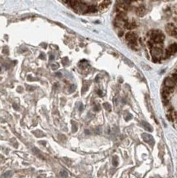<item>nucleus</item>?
Returning <instances> with one entry per match:
<instances>
[{"label": "nucleus", "mask_w": 177, "mask_h": 178, "mask_svg": "<svg viewBox=\"0 0 177 178\" xmlns=\"http://www.w3.org/2000/svg\"><path fill=\"white\" fill-rule=\"evenodd\" d=\"M113 165H114V166L117 165V161L116 160V158H113Z\"/></svg>", "instance_id": "2eb2a0df"}, {"label": "nucleus", "mask_w": 177, "mask_h": 178, "mask_svg": "<svg viewBox=\"0 0 177 178\" xmlns=\"http://www.w3.org/2000/svg\"><path fill=\"white\" fill-rule=\"evenodd\" d=\"M126 39L129 44L131 45V47L134 49H137L138 48V44H137V39L138 36L135 32L133 31H130L126 35Z\"/></svg>", "instance_id": "7ed1b4c3"}, {"label": "nucleus", "mask_w": 177, "mask_h": 178, "mask_svg": "<svg viewBox=\"0 0 177 178\" xmlns=\"http://www.w3.org/2000/svg\"><path fill=\"white\" fill-rule=\"evenodd\" d=\"M175 53H177V44L174 43L169 45V47L167 48L166 50V57L167 58H169L170 56H171L173 54H175Z\"/></svg>", "instance_id": "423d86ee"}, {"label": "nucleus", "mask_w": 177, "mask_h": 178, "mask_svg": "<svg viewBox=\"0 0 177 178\" xmlns=\"http://www.w3.org/2000/svg\"><path fill=\"white\" fill-rule=\"evenodd\" d=\"M103 107L105 108L107 110H108V111H110L111 110V106H110V104H108V103H105V104H103Z\"/></svg>", "instance_id": "f8f14e48"}, {"label": "nucleus", "mask_w": 177, "mask_h": 178, "mask_svg": "<svg viewBox=\"0 0 177 178\" xmlns=\"http://www.w3.org/2000/svg\"><path fill=\"white\" fill-rule=\"evenodd\" d=\"M142 136H143V139H144V140L147 143V144H149L150 146H153L155 141H154L153 137L151 135L147 134V133H144V134L142 135Z\"/></svg>", "instance_id": "0eeeda50"}, {"label": "nucleus", "mask_w": 177, "mask_h": 178, "mask_svg": "<svg viewBox=\"0 0 177 178\" xmlns=\"http://www.w3.org/2000/svg\"><path fill=\"white\" fill-rule=\"evenodd\" d=\"M61 175H62V177H67V172L66 171H62V172H61Z\"/></svg>", "instance_id": "ddd939ff"}, {"label": "nucleus", "mask_w": 177, "mask_h": 178, "mask_svg": "<svg viewBox=\"0 0 177 178\" xmlns=\"http://www.w3.org/2000/svg\"><path fill=\"white\" fill-rule=\"evenodd\" d=\"M142 124H143L144 127L145 128V130L149 131V132L153 131V127H152L151 125L149 124V123H148L147 122H142Z\"/></svg>", "instance_id": "9b49d317"}, {"label": "nucleus", "mask_w": 177, "mask_h": 178, "mask_svg": "<svg viewBox=\"0 0 177 178\" xmlns=\"http://www.w3.org/2000/svg\"><path fill=\"white\" fill-rule=\"evenodd\" d=\"M149 46L151 48V54L154 62L160 61L163 56V50H162V44H155L152 41L149 42Z\"/></svg>", "instance_id": "f257e3e1"}, {"label": "nucleus", "mask_w": 177, "mask_h": 178, "mask_svg": "<svg viewBox=\"0 0 177 178\" xmlns=\"http://www.w3.org/2000/svg\"><path fill=\"white\" fill-rule=\"evenodd\" d=\"M51 66H52V68H53V69H56V68H57V67H58V65H57H57H53V64H52Z\"/></svg>", "instance_id": "4468645a"}, {"label": "nucleus", "mask_w": 177, "mask_h": 178, "mask_svg": "<svg viewBox=\"0 0 177 178\" xmlns=\"http://www.w3.org/2000/svg\"><path fill=\"white\" fill-rule=\"evenodd\" d=\"M67 61H68V59H67V58H65L63 60H62V62H63V64H66V62H67Z\"/></svg>", "instance_id": "dca6fc26"}, {"label": "nucleus", "mask_w": 177, "mask_h": 178, "mask_svg": "<svg viewBox=\"0 0 177 178\" xmlns=\"http://www.w3.org/2000/svg\"><path fill=\"white\" fill-rule=\"evenodd\" d=\"M149 38L155 44H162L165 40V35L160 30H153L149 32Z\"/></svg>", "instance_id": "f03ea898"}, {"label": "nucleus", "mask_w": 177, "mask_h": 178, "mask_svg": "<svg viewBox=\"0 0 177 178\" xmlns=\"http://www.w3.org/2000/svg\"><path fill=\"white\" fill-rule=\"evenodd\" d=\"M137 26L136 23L135 21H127L125 25V27L128 30H133Z\"/></svg>", "instance_id": "9d476101"}, {"label": "nucleus", "mask_w": 177, "mask_h": 178, "mask_svg": "<svg viewBox=\"0 0 177 178\" xmlns=\"http://www.w3.org/2000/svg\"><path fill=\"white\" fill-rule=\"evenodd\" d=\"M40 57H41V59H44V54H41V55H40Z\"/></svg>", "instance_id": "4be33fe9"}, {"label": "nucleus", "mask_w": 177, "mask_h": 178, "mask_svg": "<svg viewBox=\"0 0 177 178\" xmlns=\"http://www.w3.org/2000/svg\"><path fill=\"white\" fill-rule=\"evenodd\" d=\"M176 80L175 79L174 77L172 76H169V77H167L166 78L164 81V85L165 87H167V88H171V89H173L176 84Z\"/></svg>", "instance_id": "39448f33"}, {"label": "nucleus", "mask_w": 177, "mask_h": 178, "mask_svg": "<svg viewBox=\"0 0 177 178\" xmlns=\"http://www.w3.org/2000/svg\"></svg>", "instance_id": "b1692460"}, {"label": "nucleus", "mask_w": 177, "mask_h": 178, "mask_svg": "<svg viewBox=\"0 0 177 178\" xmlns=\"http://www.w3.org/2000/svg\"><path fill=\"white\" fill-rule=\"evenodd\" d=\"M175 22H177V17L175 18Z\"/></svg>", "instance_id": "5701e85b"}, {"label": "nucleus", "mask_w": 177, "mask_h": 178, "mask_svg": "<svg viewBox=\"0 0 177 178\" xmlns=\"http://www.w3.org/2000/svg\"><path fill=\"white\" fill-rule=\"evenodd\" d=\"M174 11H175V13L177 14V4L174 7Z\"/></svg>", "instance_id": "f3484780"}, {"label": "nucleus", "mask_w": 177, "mask_h": 178, "mask_svg": "<svg viewBox=\"0 0 177 178\" xmlns=\"http://www.w3.org/2000/svg\"><path fill=\"white\" fill-rule=\"evenodd\" d=\"M49 59H50V60H53L54 56H53V55H50V58H49Z\"/></svg>", "instance_id": "6ab92c4d"}, {"label": "nucleus", "mask_w": 177, "mask_h": 178, "mask_svg": "<svg viewBox=\"0 0 177 178\" xmlns=\"http://www.w3.org/2000/svg\"><path fill=\"white\" fill-rule=\"evenodd\" d=\"M99 108H100V107H99V106H95V108H94V109L96 110V111H98V110H99Z\"/></svg>", "instance_id": "a211bd4d"}, {"label": "nucleus", "mask_w": 177, "mask_h": 178, "mask_svg": "<svg viewBox=\"0 0 177 178\" xmlns=\"http://www.w3.org/2000/svg\"><path fill=\"white\" fill-rule=\"evenodd\" d=\"M145 13H146V8H144V6H140L136 9V15L139 17H144L145 15Z\"/></svg>", "instance_id": "1a4fd4ad"}, {"label": "nucleus", "mask_w": 177, "mask_h": 178, "mask_svg": "<svg viewBox=\"0 0 177 178\" xmlns=\"http://www.w3.org/2000/svg\"><path fill=\"white\" fill-rule=\"evenodd\" d=\"M166 32H167L169 36H177V27L174 24L172 23H168L166 25Z\"/></svg>", "instance_id": "20e7f679"}, {"label": "nucleus", "mask_w": 177, "mask_h": 178, "mask_svg": "<svg viewBox=\"0 0 177 178\" xmlns=\"http://www.w3.org/2000/svg\"><path fill=\"white\" fill-rule=\"evenodd\" d=\"M56 75H57V76H62V74L60 73V72H57V73Z\"/></svg>", "instance_id": "aec40b11"}, {"label": "nucleus", "mask_w": 177, "mask_h": 178, "mask_svg": "<svg viewBox=\"0 0 177 178\" xmlns=\"http://www.w3.org/2000/svg\"><path fill=\"white\" fill-rule=\"evenodd\" d=\"M98 94L101 95V94H102V91H101V90H98Z\"/></svg>", "instance_id": "412c9836"}, {"label": "nucleus", "mask_w": 177, "mask_h": 178, "mask_svg": "<svg viewBox=\"0 0 177 178\" xmlns=\"http://www.w3.org/2000/svg\"><path fill=\"white\" fill-rule=\"evenodd\" d=\"M111 3V1H103L102 3L98 5V9L99 11H105L107 10L108 8V7H109V5H110Z\"/></svg>", "instance_id": "6e6552de"}]
</instances>
